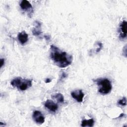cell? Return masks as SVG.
<instances>
[{
	"mask_svg": "<svg viewBox=\"0 0 127 127\" xmlns=\"http://www.w3.org/2000/svg\"><path fill=\"white\" fill-rule=\"evenodd\" d=\"M50 56L52 60L58 67L64 68L69 65L72 62V56L65 52L62 51L54 46H50Z\"/></svg>",
	"mask_w": 127,
	"mask_h": 127,
	"instance_id": "1",
	"label": "cell"
},
{
	"mask_svg": "<svg viewBox=\"0 0 127 127\" xmlns=\"http://www.w3.org/2000/svg\"><path fill=\"white\" fill-rule=\"evenodd\" d=\"M32 80L31 79L23 78L18 77L14 78L10 82L11 85L21 91H25L32 86Z\"/></svg>",
	"mask_w": 127,
	"mask_h": 127,
	"instance_id": "2",
	"label": "cell"
},
{
	"mask_svg": "<svg viewBox=\"0 0 127 127\" xmlns=\"http://www.w3.org/2000/svg\"><path fill=\"white\" fill-rule=\"evenodd\" d=\"M99 87L98 92L102 94H107L110 93L112 89L111 81L106 78H98L95 80Z\"/></svg>",
	"mask_w": 127,
	"mask_h": 127,
	"instance_id": "3",
	"label": "cell"
},
{
	"mask_svg": "<svg viewBox=\"0 0 127 127\" xmlns=\"http://www.w3.org/2000/svg\"><path fill=\"white\" fill-rule=\"evenodd\" d=\"M32 117L34 121L37 124H42L45 122V117L39 111H34L33 113Z\"/></svg>",
	"mask_w": 127,
	"mask_h": 127,
	"instance_id": "4",
	"label": "cell"
},
{
	"mask_svg": "<svg viewBox=\"0 0 127 127\" xmlns=\"http://www.w3.org/2000/svg\"><path fill=\"white\" fill-rule=\"evenodd\" d=\"M71 95L78 102H82L84 94L82 90H76L71 92Z\"/></svg>",
	"mask_w": 127,
	"mask_h": 127,
	"instance_id": "5",
	"label": "cell"
},
{
	"mask_svg": "<svg viewBox=\"0 0 127 127\" xmlns=\"http://www.w3.org/2000/svg\"><path fill=\"white\" fill-rule=\"evenodd\" d=\"M45 107L52 112H55L58 109V105L51 100H47L45 104Z\"/></svg>",
	"mask_w": 127,
	"mask_h": 127,
	"instance_id": "6",
	"label": "cell"
},
{
	"mask_svg": "<svg viewBox=\"0 0 127 127\" xmlns=\"http://www.w3.org/2000/svg\"><path fill=\"white\" fill-rule=\"evenodd\" d=\"M127 24L126 21L124 20L122 22L120 25V37L121 39L126 38L127 37Z\"/></svg>",
	"mask_w": 127,
	"mask_h": 127,
	"instance_id": "7",
	"label": "cell"
},
{
	"mask_svg": "<svg viewBox=\"0 0 127 127\" xmlns=\"http://www.w3.org/2000/svg\"><path fill=\"white\" fill-rule=\"evenodd\" d=\"M35 27L33 29L32 32L33 35L35 36H39L41 35L42 32L41 31V24L39 21H35L34 22Z\"/></svg>",
	"mask_w": 127,
	"mask_h": 127,
	"instance_id": "8",
	"label": "cell"
},
{
	"mask_svg": "<svg viewBox=\"0 0 127 127\" xmlns=\"http://www.w3.org/2000/svg\"><path fill=\"white\" fill-rule=\"evenodd\" d=\"M17 39L19 42L22 45H23L27 42L28 40V35L25 31H22L18 33Z\"/></svg>",
	"mask_w": 127,
	"mask_h": 127,
	"instance_id": "9",
	"label": "cell"
},
{
	"mask_svg": "<svg viewBox=\"0 0 127 127\" xmlns=\"http://www.w3.org/2000/svg\"><path fill=\"white\" fill-rule=\"evenodd\" d=\"M20 6L21 8L24 10L27 11L32 9V6L31 4L29 2V1L26 0H22L20 2Z\"/></svg>",
	"mask_w": 127,
	"mask_h": 127,
	"instance_id": "10",
	"label": "cell"
},
{
	"mask_svg": "<svg viewBox=\"0 0 127 127\" xmlns=\"http://www.w3.org/2000/svg\"><path fill=\"white\" fill-rule=\"evenodd\" d=\"M94 121L93 118H91L88 120H83L81 122V127H93L94 125Z\"/></svg>",
	"mask_w": 127,
	"mask_h": 127,
	"instance_id": "11",
	"label": "cell"
},
{
	"mask_svg": "<svg viewBox=\"0 0 127 127\" xmlns=\"http://www.w3.org/2000/svg\"><path fill=\"white\" fill-rule=\"evenodd\" d=\"M52 98L56 99L58 102L63 103L64 102V97L61 93H57L52 95Z\"/></svg>",
	"mask_w": 127,
	"mask_h": 127,
	"instance_id": "12",
	"label": "cell"
},
{
	"mask_svg": "<svg viewBox=\"0 0 127 127\" xmlns=\"http://www.w3.org/2000/svg\"><path fill=\"white\" fill-rule=\"evenodd\" d=\"M118 104L121 106H126L127 105L126 97H123L122 99L119 100L118 102Z\"/></svg>",
	"mask_w": 127,
	"mask_h": 127,
	"instance_id": "13",
	"label": "cell"
},
{
	"mask_svg": "<svg viewBox=\"0 0 127 127\" xmlns=\"http://www.w3.org/2000/svg\"><path fill=\"white\" fill-rule=\"evenodd\" d=\"M97 44L99 45V48H98L96 50V52H99L100 51L101 49H102V44L100 42H97Z\"/></svg>",
	"mask_w": 127,
	"mask_h": 127,
	"instance_id": "14",
	"label": "cell"
},
{
	"mask_svg": "<svg viewBox=\"0 0 127 127\" xmlns=\"http://www.w3.org/2000/svg\"><path fill=\"white\" fill-rule=\"evenodd\" d=\"M4 64V59H0V67H1L3 66Z\"/></svg>",
	"mask_w": 127,
	"mask_h": 127,
	"instance_id": "15",
	"label": "cell"
},
{
	"mask_svg": "<svg viewBox=\"0 0 127 127\" xmlns=\"http://www.w3.org/2000/svg\"><path fill=\"white\" fill-rule=\"evenodd\" d=\"M44 37L46 40H50V36L49 35H45Z\"/></svg>",
	"mask_w": 127,
	"mask_h": 127,
	"instance_id": "16",
	"label": "cell"
},
{
	"mask_svg": "<svg viewBox=\"0 0 127 127\" xmlns=\"http://www.w3.org/2000/svg\"><path fill=\"white\" fill-rule=\"evenodd\" d=\"M51 80L50 78H47L45 80V82L46 83H49V82H51Z\"/></svg>",
	"mask_w": 127,
	"mask_h": 127,
	"instance_id": "17",
	"label": "cell"
}]
</instances>
